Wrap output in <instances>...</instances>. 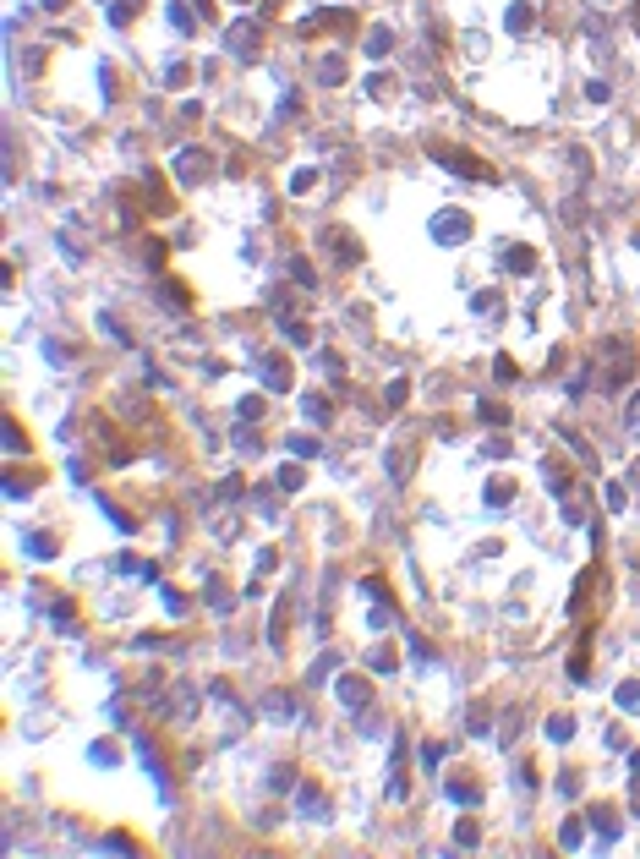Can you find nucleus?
<instances>
[{"mask_svg": "<svg viewBox=\"0 0 640 859\" xmlns=\"http://www.w3.org/2000/svg\"><path fill=\"white\" fill-rule=\"evenodd\" d=\"M427 159L443 164V170H455L460 181H493V170L482 159H471V154H460V148H443V143H427Z\"/></svg>", "mask_w": 640, "mask_h": 859, "instance_id": "obj_1", "label": "nucleus"}, {"mask_svg": "<svg viewBox=\"0 0 640 859\" xmlns=\"http://www.w3.org/2000/svg\"><path fill=\"white\" fill-rule=\"evenodd\" d=\"M170 164H175V181L181 186H203L214 175V154H203V148H181Z\"/></svg>", "mask_w": 640, "mask_h": 859, "instance_id": "obj_2", "label": "nucleus"}, {"mask_svg": "<svg viewBox=\"0 0 640 859\" xmlns=\"http://www.w3.org/2000/svg\"><path fill=\"white\" fill-rule=\"evenodd\" d=\"M257 39H263V33H257V17H241V22L225 28V50L235 61H252V55H257Z\"/></svg>", "mask_w": 640, "mask_h": 859, "instance_id": "obj_3", "label": "nucleus"}, {"mask_svg": "<svg viewBox=\"0 0 640 859\" xmlns=\"http://www.w3.org/2000/svg\"><path fill=\"white\" fill-rule=\"evenodd\" d=\"M471 236V219L460 214V208H443V214H433V241H443V246H460Z\"/></svg>", "mask_w": 640, "mask_h": 859, "instance_id": "obj_4", "label": "nucleus"}, {"mask_svg": "<svg viewBox=\"0 0 640 859\" xmlns=\"http://www.w3.org/2000/svg\"><path fill=\"white\" fill-rule=\"evenodd\" d=\"M629 378H635V356L624 340H613V367H602V389H624Z\"/></svg>", "mask_w": 640, "mask_h": 859, "instance_id": "obj_5", "label": "nucleus"}, {"mask_svg": "<svg viewBox=\"0 0 640 859\" xmlns=\"http://www.w3.org/2000/svg\"><path fill=\"white\" fill-rule=\"evenodd\" d=\"M334 696L345 701V712H367V706H372L367 679H356V674H339V679H334Z\"/></svg>", "mask_w": 640, "mask_h": 859, "instance_id": "obj_6", "label": "nucleus"}, {"mask_svg": "<svg viewBox=\"0 0 640 859\" xmlns=\"http://www.w3.org/2000/svg\"><path fill=\"white\" fill-rule=\"evenodd\" d=\"M257 367H263V389H269V394H285L290 389V362H285V356H263Z\"/></svg>", "mask_w": 640, "mask_h": 859, "instance_id": "obj_7", "label": "nucleus"}, {"mask_svg": "<svg viewBox=\"0 0 640 859\" xmlns=\"http://www.w3.org/2000/svg\"><path fill=\"white\" fill-rule=\"evenodd\" d=\"M345 22H351V11H345V6H334V11H318V17H307L301 22V33H323V28H345Z\"/></svg>", "mask_w": 640, "mask_h": 859, "instance_id": "obj_8", "label": "nucleus"}, {"mask_svg": "<svg viewBox=\"0 0 640 859\" xmlns=\"http://www.w3.org/2000/svg\"><path fill=\"white\" fill-rule=\"evenodd\" d=\"M504 268H509V274H531V268H537V252H531V246H509V252H504Z\"/></svg>", "mask_w": 640, "mask_h": 859, "instance_id": "obj_9", "label": "nucleus"}, {"mask_svg": "<svg viewBox=\"0 0 640 859\" xmlns=\"http://www.w3.org/2000/svg\"><path fill=\"white\" fill-rule=\"evenodd\" d=\"M296 810H301V816H312V821H329V799H318V788H301Z\"/></svg>", "mask_w": 640, "mask_h": 859, "instance_id": "obj_10", "label": "nucleus"}, {"mask_svg": "<svg viewBox=\"0 0 640 859\" xmlns=\"http://www.w3.org/2000/svg\"><path fill=\"white\" fill-rule=\"evenodd\" d=\"M389 50H394V33H389V28H383V22H378V28H367V55H372V61H383Z\"/></svg>", "mask_w": 640, "mask_h": 859, "instance_id": "obj_11", "label": "nucleus"}, {"mask_svg": "<svg viewBox=\"0 0 640 859\" xmlns=\"http://www.w3.org/2000/svg\"><path fill=\"white\" fill-rule=\"evenodd\" d=\"M274 323H279V334H285L290 345H307V340H312V328L296 323V318H285V312H274Z\"/></svg>", "mask_w": 640, "mask_h": 859, "instance_id": "obj_12", "label": "nucleus"}, {"mask_svg": "<svg viewBox=\"0 0 640 859\" xmlns=\"http://www.w3.org/2000/svg\"><path fill=\"white\" fill-rule=\"evenodd\" d=\"M542 734L553 739V744H569V739H575V717H564V712L547 717V728H542Z\"/></svg>", "mask_w": 640, "mask_h": 859, "instance_id": "obj_13", "label": "nucleus"}, {"mask_svg": "<svg viewBox=\"0 0 640 859\" xmlns=\"http://www.w3.org/2000/svg\"><path fill=\"white\" fill-rule=\"evenodd\" d=\"M591 826H597V832H602V843H613V838H619V832H624V826H619V816H613V810H602V805H597V810H591Z\"/></svg>", "mask_w": 640, "mask_h": 859, "instance_id": "obj_14", "label": "nucleus"}, {"mask_svg": "<svg viewBox=\"0 0 640 859\" xmlns=\"http://www.w3.org/2000/svg\"><path fill=\"white\" fill-rule=\"evenodd\" d=\"M509 33H525V28H531V22H537V11H531V6H525V0H515V6H509Z\"/></svg>", "mask_w": 640, "mask_h": 859, "instance_id": "obj_15", "label": "nucleus"}, {"mask_svg": "<svg viewBox=\"0 0 640 859\" xmlns=\"http://www.w3.org/2000/svg\"><path fill=\"white\" fill-rule=\"evenodd\" d=\"M285 449L296 454V460H312V454H318V438H312V432H290Z\"/></svg>", "mask_w": 640, "mask_h": 859, "instance_id": "obj_16", "label": "nucleus"}, {"mask_svg": "<svg viewBox=\"0 0 640 859\" xmlns=\"http://www.w3.org/2000/svg\"><path fill=\"white\" fill-rule=\"evenodd\" d=\"M274 488H279V492H301V488H307V476H301V466H279V476H274Z\"/></svg>", "mask_w": 640, "mask_h": 859, "instance_id": "obj_17", "label": "nucleus"}, {"mask_svg": "<svg viewBox=\"0 0 640 859\" xmlns=\"http://www.w3.org/2000/svg\"><path fill=\"white\" fill-rule=\"evenodd\" d=\"M443 794L455 799L460 810H471V805H482V788H471V783H449V788H443Z\"/></svg>", "mask_w": 640, "mask_h": 859, "instance_id": "obj_18", "label": "nucleus"}, {"mask_svg": "<svg viewBox=\"0 0 640 859\" xmlns=\"http://www.w3.org/2000/svg\"><path fill=\"white\" fill-rule=\"evenodd\" d=\"M367 668H372V674H394V668H400V657H394V646H378V652L367 657Z\"/></svg>", "mask_w": 640, "mask_h": 859, "instance_id": "obj_19", "label": "nucleus"}, {"mask_svg": "<svg viewBox=\"0 0 640 859\" xmlns=\"http://www.w3.org/2000/svg\"><path fill=\"white\" fill-rule=\"evenodd\" d=\"M613 701H619V712H640V684H635V679H624Z\"/></svg>", "mask_w": 640, "mask_h": 859, "instance_id": "obj_20", "label": "nucleus"}, {"mask_svg": "<svg viewBox=\"0 0 640 859\" xmlns=\"http://www.w3.org/2000/svg\"><path fill=\"white\" fill-rule=\"evenodd\" d=\"M476 312H482V318H498V307H504V296H498V290H476V301H471Z\"/></svg>", "mask_w": 640, "mask_h": 859, "instance_id": "obj_21", "label": "nucleus"}, {"mask_svg": "<svg viewBox=\"0 0 640 859\" xmlns=\"http://www.w3.org/2000/svg\"><path fill=\"white\" fill-rule=\"evenodd\" d=\"M345 77V61H339V55H323V61H318V82H339Z\"/></svg>", "mask_w": 640, "mask_h": 859, "instance_id": "obj_22", "label": "nucleus"}, {"mask_svg": "<svg viewBox=\"0 0 640 859\" xmlns=\"http://www.w3.org/2000/svg\"><path fill=\"white\" fill-rule=\"evenodd\" d=\"M235 416H241V422H263V394H247V400L235 405Z\"/></svg>", "mask_w": 640, "mask_h": 859, "instance_id": "obj_23", "label": "nucleus"}, {"mask_svg": "<svg viewBox=\"0 0 640 859\" xmlns=\"http://www.w3.org/2000/svg\"><path fill=\"white\" fill-rule=\"evenodd\" d=\"M476 410H482V422H487V427H504V422H509V410L498 405V400H482Z\"/></svg>", "mask_w": 640, "mask_h": 859, "instance_id": "obj_24", "label": "nucleus"}, {"mask_svg": "<svg viewBox=\"0 0 640 859\" xmlns=\"http://www.w3.org/2000/svg\"><path fill=\"white\" fill-rule=\"evenodd\" d=\"M438 766H443V744L427 739V744H421V772H438Z\"/></svg>", "mask_w": 640, "mask_h": 859, "instance_id": "obj_25", "label": "nucleus"}, {"mask_svg": "<svg viewBox=\"0 0 640 859\" xmlns=\"http://www.w3.org/2000/svg\"><path fill=\"white\" fill-rule=\"evenodd\" d=\"M389 476H394V482H405V476H411V449H394L389 454Z\"/></svg>", "mask_w": 640, "mask_h": 859, "instance_id": "obj_26", "label": "nucleus"}, {"mask_svg": "<svg viewBox=\"0 0 640 859\" xmlns=\"http://www.w3.org/2000/svg\"><path fill=\"white\" fill-rule=\"evenodd\" d=\"M509 498H515V488H509V482H487V504H493V509H504V504H509Z\"/></svg>", "mask_w": 640, "mask_h": 859, "instance_id": "obj_27", "label": "nucleus"}, {"mask_svg": "<svg viewBox=\"0 0 640 859\" xmlns=\"http://www.w3.org/2000/svg\"><path fill=\"white\" fill-rule=\"evenodd\" d=\"M318 186V170H290V192L301 197V192H312Z\"/></svg>", "mask_w": 640, "mask_h": 859, "instance_id": "obj_28", "label": "nucleus"}, {"mask_svg": "<svg viewBox=\"0 0 640 859\" xmlns=\"http://www.w3.org/2000/svg\"><path fill=\"white\" fill-rule=\"evenodd\" d=\"M290 279H296L301 290H312V285H318V274H312V268L301 263V258H290Z\"/></svg>", "mask_w": 640, "mask_h": 859, "instance_id": "obj_29", "label": "nucleus"}, {"mask_svg": "<svg viewBox=\"0 0 640 859\" xmlns=\"http://www.w3.org/2000/svg\"><path fill=\"white\" fill-rule=\"evenodd\" d=\"M301 405H307L312 422H329V405H323V394H301Z\"/></svg>", "mask_w": 640, "mask_h": 859, "instance_id": "obj_30", "label": "nucleus"}, {"mask_svg": "<svg viewBox=\"0 0 640 859\" xmlns=\"http://www.w3.org/2000/svg\"><path fill=\"white\" fill-rule=\"evenodd\" d=\"M405 394H411V384H405V378H394V384H389V394H383V400H389V410H400V405H405Z\"/></svg>", "mask_w": 640, "mask_h": 859, "instance_id": "obj_31", "label": "nucleus"}, {"mask_svg": "<svg viewBox=\"0 0 640 859\" xmlns=\"http://www.w3.org/2000/svg\"><path fill=\"white\" fill-rule=\"evenodd\" d=\"M367 624H372V630H389V624H394V602H389V608H383V602H378V608H372V613H367Z\"/></svg>", "mask_w": 640, "mask_h": 859, "instance_id": "obj_32", "label": "nucleus"}, {"mask_svg": "<svg viewBox=\"0 0 640 859\" xmlns=\"http://www.w3.org/2000/svg\"><path fill=\"white\" fill-rule=\"evenodd\" d=\"M558 843H564V848H575V843H580V821H575V816L558 826Z\"/></svg>", "mask_w": 640, "mask_h": 859, "instance_id": "obj_33", "label": "nucleus"}, {"mask_svg": "<svg viewBox=\"0 0 640 859\" xmlns=\"http://www.w3.org/2000/svg\"><path fill=\"white\" fill-rule=\"evenodd\" d=\"M367 93H372V99H389V93H394V77H367Z\"/></svg>", "mask_w": 640, "mask_h": 859, "instance_id": "obj_34", "label": "nucleus"}, {"mask_svg": "<svg viewBox=\"0 0 640 859\" xmlns=\"http://www.w3.org/2000/svg\"><path fill=\"white\" fill-rule=\"evenodd\" d=\"M455 848H476V826H471V821H460V826H455Z\"/></svg>", "mask_w": 640, "mask_h": 859, "instance_id": "obj_35", "label": "nucleus"}, {"mask_svg": "<svg viewBox=\"0 0 640 859\" xmlns=\"http://www.w3.org/2000/svg\"><path fill=\"white\" fill-rule=\"evenodd\" d=\"M624 427L640 438V394H629V410H624Z\"/></svg>", "mask_w": 640, "mask_h": 859, "instance_id": "obj_36", "label": "nucleus"}, {"mask_svg": "<svg viewBox=\"0 0 640 859\" xmlns=\"http://www.w3.org/2000/svg\"><path fill=\"white\" fill-rule=\"evenodd\" d=\"M6 449H11V454L28 449V444H22V427H17V422H6Z\"/></svg>", "mask_w": 640, "mask_h": 859, "instance_id": "obj_37", "label": "nucleus"}, {"mask_svg": "<svg viewBox=\"0 0 640 859\" xmlns=\"http://www.w3.org/2000/svg\"><path fill=\"white\" fill-rule=\"evenodd\" d=\"M493 372H498V384H515V362H509V356H498Z\"/></svg>", "mask_w": 640, "mask_h": 859, "instance_id": "obj_38", "label": "nucleus"}, {"mask_svg": "<svg viewBox=\"0 0 640 859\" xmlns=\"http://www.w3.org/2000/svg\"><path fill=\"white\" fill-rule=\"evenodd\" d=\"M269 717H279V722H285V717H290V696H269Z\"/></svg>", "mask_w": 640, "mask_h": 859, "instance_id": "obj_39", "label": "nucleus"}, {"mask_svg": "<svg viewBox=\"0 0 640 859\" xmlns=\"http://www.w3.org/2000/svg\"><path fill=\"white\" fill-rule=\"evenodd\" d=\"M28 548L39 553V558H55V536H33V542H28Z\"/></svg>", "mask_w": 640, "mask_h": 859, "instance_id": "obj_40", "label": "nucleus"}, {"mask_svg": "<svg viewBox=\"0 0 640 859\" xmlns=\"http://www.w3.org/2000/svg\"><path fill=\"white\" fill-rule=\"evenodd\" d=\"M602 498H607V509H624V488H619V482H607V492H602Z\"/></svg>", "mask_w": 640, "mask_h": 859, "instance_id": "obj_41", "label": "nucleus"}, {"mask_svg": "<svg viewBox=\"0 0 640 859\" xmlns=\"http://www.w3.org/2000/svg\"><path fill=\"white\" fill-rule=\"evenodd\" d=\"M219 498H241V476H225V482H219Z\"/></svg>", "mask_w": 640, "mask_h": 859, "instance_id": "obj_42", "label": "nucleus"}, {"mask_svg": "<svg viewBox=\"0 0 640 859\" xmlns=\"http://www.w3.org/2000/svg\"><path fill=\"white\" fill-rule=\"evenodd\" d=\"M482 454H487V460H504V454H509V444H504V438H493V444H482Z\"/></svg>", "mask_w": 640, "mask_h": 859, "instance_id": "obj_43", "label": "nucleus"}, {"mask_svg": "<svg viewBox=\"0 0 640 859\" xmlns=\"http://www.w3.org/2000/svg\"><path fill=\"white\" fill-rule=\"evenodd\" d=\"M44 11H66V0H44Z\"/></svg>", "mask_w": 640, "mask_h": 859, "instance_id": "obj_44", "label": "nucleus"}, {"mask_svg": "<svg viewBox=\"0 0 640 859\" xmlns=\"http://www.w3.org/2000/svg\"><path fill=\"white\" fill-rule=\"evenodd\" d=\"M629 772H635V778H640V750H635V756H629Z\"/></svg>", "mask_w": 640, "mask_h": 859, "instance_id": "obj_45", "label": "nucleus"}, {"mask_svg": "<svg viewBox=\"0 0 640 859\" xmlns=\"http://www.w3.org/2000/svg\"><path fill=\"white\" fill-rule=\"evenodd\" d=\"M635 33H640V11H635Z\"/></svg>", "mask_w": 640, "mask_h": 859, "instance_id": "obj_46", "label": "nucleus"}, {"mask_svg": "<svg viewBox=\"0 0 640 859\" xmlns=\"http://www.w3.org/2000/svg\"><path fill=\"white\" fill-rule=\"evenodd\" d=\"M635 246H640V236H635Z\"/></svg>", "mask_w": 640, "mask_h": 859, "instance_id": "obj_47", "label": "nucleus"}]
</instances>
